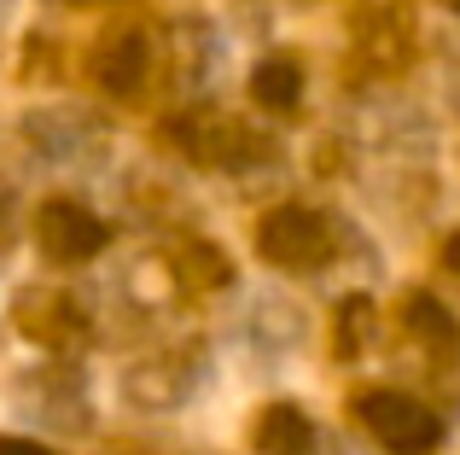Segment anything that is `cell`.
Instances as JSON below:
<instances>
[{
    "label": "cell",
    "mask_w": 460,
    "mask_h": 455,
    "mask_svg": "<svg viewBox=\"0 0 460 455\" xmlns=\"http://www.w3.org/2000/svg\"><path fill=\"white\" fill-rule=\"evenodd\" d=\"M0 455H47L41 444H23V438H0Z\"/></svg>",
    "instance_id": "ba28073f"
},
{
    "label": "cell",
    "mask_w": 460,
    "mask_h": 455,
    "mask_svg": "<svg viewBox=\"0 0 460 455\" xmlns=\"http://www.w3.org/2000/svg\"><path fill=\"white\" fill-rule=\"evenodd\" d=\"M408 316H414L420 333H431V339H449V344H455V327H449V316L438 309V298H408Z\"/></svg>",
    "instance_id": "52a82bcc"
},
{
    "label": "cell",
    "mask_w": 460,
    "mask_h": 455,
    "mask_svg": "<svg viewBox=\"0 0 460 455\" xmlns=\"http://www.w3.org/2000/svg\"><path fill=\"white\" fill-rule=\"evenodd\" d=\"M443 263H449V269H455V274H460V234H455V239H449V245H443Z\"/></svg>",
    "instance_id": "9c48e42d"
},
{
    "label": "cell",
    "mask_w": 460,
    "mask_h": 455,
    "mask_svg": "<svg viewBox=\"0 0 460 455\" xmlns=\"http://www.w3.org/2000/svg\"><path fill=\"white\" fill-rule=\"evenodd\" d=\"M41 251L53 263H88L105 251V222L93 210L70 205V199H53L41 210Z\"/></svg>",
    "instance_id": "3957f363"
},
{
    "label": "cell",
    "mask_w": 460,
    "mask_h": 455,
    "mask_svg": "<svg viewBox=\"0 0 460 455\" xmlns=\"http://www.w3.org/2000/svg\"><path fill=\"white\" fill-rule=\"evenodd\" d=\"M146 58H152L146 53V35H117V41L100 53V82L111 94H128L140 76H146Z\"/></svg>",
    "instance_id": "8992f818"
},
{
    "label": "cell",
    "mask_w": 460,
    "mask_h": 455,
    "mask_svg": "<svg viewBox=\"0 0 460 455\" xmlns=\"http://www.w3.org/2000/svg\"><path fill=\"white\" fill-rule=\"evenodd\" d=\"M356 415L391 455H431L443 444V421L426 403L402 397V391H367V397L356 403Z\"/></svg>",
    "instance_id": "6da1fadb"
},
{
    "label": "cell",
    "mask_w": 460,
    "mask_h": 455,
    "mask_svg": "<svg viewBox=\"0 0 460 455\" xmlns=\"http://www.w3.org/2000/svg\"><path fill=\"white\" fill-rule=\"evenodd\" d=\"M257 450H262V455H309V450H314L309 415L292 409V403H274V409H262V421H257Z\"/></svg>",
    "instance_id": "277c9868"
},
{
    "label": "cell",
    "mask_w": 460,
    "mask_h": 455,
    "mask_svg": "<svg viewBox=\"0 0 460 455\" xmlns=\"http://www.w3.org/2000/svg\"><path fill=\"white\" fill-rule=\"evenodd\" d=\"M251 94H257V105H269V112H292L297 94H304V70H297L292 58H262V65L251 70Z\"/></svg>",
    "instance_id": "5b68a950"
},
{
    "label": "cell",
    "mask_w": 460,
    "mask_h": 455,
    "mask_svg": "<svg viewBox=\"0 0 460 455\" xmlns=\"http://www.w3.org/2000/svg\"><path fill=\"white\" fill-rule=\"evenodd\" d=\"M257 251L274 263V269H314V263H326V251H332V234H326V222L314 217V210L280 205V210L262 217Z\"/></svg>",
    "instance_id": "7a4b0ae2"
}]
</instances>
